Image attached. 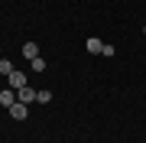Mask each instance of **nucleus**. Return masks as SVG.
Wrapping results in <instances>:
<instances>
[{"mask_svg": "<svg viewBox=\"0 0 146 143\" xmlns=\"http://www.w3.org/2000/svg\"><path fill=\"white\" fill-rule=\"evenodd\" d=\"M10 117H13V120H26V117H29V104H20V101H16V104L10 107Z\"/></svg>", "mask_w": 146, "mask_h": 143, "instance_id": "nucleus-3", "label": "nucleus"}, {"mask_svg": "<svg viewBox=\"0 0 146 143\" xmlns=\"http://www.w3.org/2000/svg\"><path fill=\"white\" fill-rule=\"evenodd\" d=\"M7 81H10V88L13 91H20V88H26V72H10V75H7Z\"/></svg>", "mask_w": 146, "mask_h": 143, "instance_id": "nucleus-1", "label": "nucleus"}, {"mask_svg": "<svg viewBox=\"0 0 146 143\" xmlns=\"http://www.w3.org/2000/svg\"><path fill=\"white\" fill-rule=\"evenodd\" d=\"M0 104H3L7 111H10V107L16 104V91H13V88H7V91H0Z\"/></svg>", "mask_w": 146, "mask_h": 143, "instance_id": "nucleus-4", "label": "nucleus"}, {"mask_svg": "<svg viewBox=\"0 0 146 143\" xmlns=\"http://www.w3.org/2000/svg\"><path fill=\"white\" fill-rule=\"evenodd\" d=\"M36 101H39V104H49V101H52V91H49V88H42L39 94H36Z\"/></svg>", "mask_w": 146, "mask_h": 143, "instance_id": "nucleus-8", "label": "nucleus"}, {"mask_svg": "<svg viewBox=\"0 0 146 143\" xmlns=\"http://www.w3.org/2000/svg\"><path fill=\"white\" fill-rule=\"evenodd\" d=\"M36 94H39V91L36 88H20V91H16V101H20V104H33V101H36Z\"/></svg>", "mask_w": 146, "mask_h": 143, "instance_id": "nucleus-2", "label": "nucleus"}, {"mask_svg": "<svg viewBox=\"0 0 146 143\" xmlns=\"http://www.w3.org/2000/svg\"><path fill=\"white\" fill-rule=\"evenodd\" d=\"M84 49H88V52H91V55H98V52H104V43H101V39H98V36H91V39H88V43H84Z\"/></svg>", "mask_w": 146, "mask_h": 143, "instance_id": "nucleus-5", "label": "nucleus"}, {"mask_svg": "<svg viewBox=\"0 0 146 143\" xmlns=\"http://www.w3.org/2000/svg\"><path fill=\"white\" fill-rule=\"evenodd\" d=\"M29 69H33V72H46V59H42V55L29 59Z\"/></svg>", "mask_w": 146, "mask_h": 143, "instance_id": "nucleus-6", "label": "nucleus"}, {"mask_svg": "<svg viewBox=\"0 0 146 143\" xmlns=\"http://www.w3.org/2000/svg\"><path fill=\"white\" fill-rule=\"evenodd\" d=\"M23 55H26V59H36L39 55V46L36 43H26V46H23Z\"/></svg>", "mask_w": 146, "mask_h": 143, "instance_id": "nucleus-7", "label": "nucleus"}, {"mask_svg": "<svg viewBox=\"0 0 146 143\" xmlns=\"http://www.w3.org/2000/svg\"><path fill=\"white\" fill-rule=\"evenodd\" d=\"M13 72V62L10 59H0V75H10Z\"/></svg>", "mask_w": 146, "mask_h": 143, "instance_id": "nucleus-9", "label": "nucleus"}, {"mask_svg": "<svg viewBox=\"0 0 146 143\" xmlns=\"http://www.w3.org/2000/svg\"><path fill=\"white\" fill-rule=\"evenodd\" d=\"M143 33H146V26H143Z\"/></svg>", "mask_w": 146, "mask_h": 143, "instance_id": "nucleus-10", "label": "nucleus"}]
</instances>
